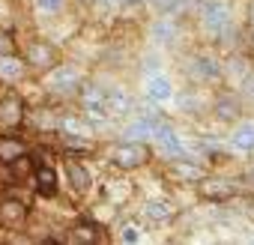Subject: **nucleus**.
Segmentation results:
<instances>
[{"label":"nucleus","instance_id":"obj_7","mask_svg":"<svg viewBox=\"0 0 254 245\" xmlns=\"http://www.w3.org/2000/svg\"><path fill=\"white\" fill-rule=\"evenodd\" d=\"M105 96H108V114L111 120H120V117H129L135 102H132V93L126 90L123 84H105Z\"/></svg>","mask_w":254,"mask_h":245},{"label":"nucleus","instance_id":"obj_2","mask_svg":"<svg viewBox=\"0 0 254 245\" xmlns=\"http://www.w3.org/2000/svg\"><path fill=\"white\" fill-rule=\"evenodd\" d=\"M42 84H45V90H48L51 96L66 99V96H75V93L81 90L84 72H81V66H75V63H60V60H57L51 69H45Z\"/></svg>","mask_w":254,"mask_h":245},{"label":"nucleus","instance_id":"obj_11","mask_svg":"<svg viewBox=\"0 0 254 245\" xmlns=\"http://www.w3.org/2000/svg\"><path fill=\"white\" fill-rule=\"evenodd\" d=\"M21 120H24V102L15 93L0 99V129H15Z\"/></svg>","mask_w":254,"mask_h":245},{"label":"nucleus","instance_id":"obj_15","mask_svg":"<svg viewBox=\"0 0 254 245\" xmlns=\"http://www.w3.org/2000/svg\"><path fill=\"white\" fill-rule=\"evenodd\" d=\"M230 147L239 150V153H254V122L245 120L230 132Z\"/></svg>","mask_w":254,"mask_h":245},{"label":"nucleus","instance_id":"obj_16","mask_svg":"<svg viewBox=\"0 0 254 245\" xmlns=\"http://www.w3.org/2000/svg\"><path fill=\"white\" fill-rule=\"evenodd\" d=\"M239 111H242V105H239V99H236L233 93H224V96L215 99V117H218V120L233 122V120L239 117Z\"/></svg>","mask_w":254,"mask_h":245},{"label":"nucleus","instance_id":"obj_9","mask_svg":"<svg viewBox=\"0 0 254 245\" xmlns=\"http://www.w3.org/2000/svg\"><path fill=\"white\" fill-rule=\"evenodd\" d=\"M24 63L27 66H33V69H51L54 63H57V48L51 45V42H45V39H36L30 48H27V54H24Z\"/></svg>","mask_w":254,"mask_h":245},{"label":"nucleus","instance_id":"obj_27","mask_svg":"<svg viewBox=\"0 0 254 245\" xmlns=\"http://www.w3.org/2000/svg\"><path fill=\"white\" fill-rule=\"evenodd\" d=\"M248 21H251V33H254V3H251V9H248Z\"/></svg>","mask_w":254,"mask_h":245},{"label":"nucleus","instance_id":"obj_17","mask_svg":"<svg viewBox=\"0 0 254 245\" xmlns=\"http://www.w3.org/2000/svg\"><path fill=\"white\" fill-rule=\"evenodd\" d=\"M144 215L150 221H171L174 218V206L168 200H147L144 203Z\"/></svg>","mask_w":254,"mask_h":245},{"label":"nucleus","instance_id":"obj_28","mask_svg":"<svg viewBox=\"0 0 254 245\" xmlns=\"http://www.w3.org/2000/svg\"><path fill=\"white\" fill-rule=\"evenodd\" d=\"M0 15H6V6H3V3H0Z\"/></svg>","mask_w":254,"mask_h":245},{"label":"nucleus","instance_id":"obj_10","mask_svg":"<svg viewBox=\"0 0 254 245\" xmlns=\"http://www.w3.org/2000/svg\"><path fill=\"white\" fill-rule=\"evenodd\" d=\"M150 39H153L156 45H174V42L180 39V24H177V18H174V15H159V18L153 21V27H150Z\"/></svg>","mask_w":254,"mask_h":245},{"label":"nucleus","instance_id":"obj_4","mask_svg":"<svg viewBox=\"0 0 254 245\" xmlns=\"http://www.w3.org/2000/svg\"><path fill=\"white\" fill-rule=\"evenodd\" d=\"M153 144H156V153L162 156V159H168V162H177V159H189V150H186V144H183V138L177 135V129L171 126L168 120H162L159 126L153 129Z\"/></svg>","mask_w":254,"mask_h":245},{"label":"nucleus","instance_id":"obj_14","mask_svg":"<svg viewBox=\"0 0 254 245\" xmlns=\"http://www.w3.org/2000/svg\"><path fill=\"white\" fill-rule=\"evenodd\" d=\"M24 215H27V206L18 203V200H6L0 203V227L6 230H18L24 224Z\"/></svg>","mask_w":254,"mask_h":245},{"label":"nucleus","instance_id":"obj_22","mask_svg":"<svg viewBox=\"0 0 254 245\" xmlns=\"http://www.w3.org/2000/svg\"><path fill=\"white\" fill-rule=\"evenodd\" d=\"M242 96L254 102V72H248V75H245V81H242Z\"/></svg>","mask_w":254,"mask_h":245},{"label":"nucleus","instance_id":"obj_25","mask_svg":"<svg viewBox=\"0 0 254 245\" xmlns=\"http://www.w3.org/2000/svg\"><path fill=\"white\" fill-rule=\"evenodd\" d=\"M93 3H96L102 12H114V9H120V0H93Z\"/></svg>","mask_w":254,"mask_h":245},{"label":"nucleus","instance_id":"obj_19","mask_svg":"<svg viewBox=\"0 0 254 245\" xmlns=\"http://www.w3.org/2000/svg\"><path fill=\"white\" fill-rule=\"evenodd\" d=\"M24 153V144L18 138H9V135H0V162L9 165L12 159H18Z\"/></svg>","mask_w":254,"mask_h":245},{"label":"nucleus","instance_id":"obj_18","mask_svg":"<svg viewBox=\"0 0 254 245\" xmlns=\"http://www.w3.org/2000/svg\"><path fill=\"white\" fill-rule=\"evenodd\" d=\"M66 177L72 180V188H75V191H87L90 183H93V180H90V171L81 168L78 162H69V165H66Z\"/></svg>","mask_w":254,"mask_h":245},{"label":"nucleus","instance_id":"obj_29","mask_svg":"<svg viewBox=\"0 0 254 245\" xmlns=\"http://www.w3.org/2000/svg\"><path fill=\"white\" fill-rule=\"evenodd\" d=\"M81 3H90V0H81Z\"/></svg>","mask_w":254,"mask_h":245},{"label":"nucleus","instance_id":"obj_21","mask_svg":"<svg viewBox=\"0 0 254 245\" xmlns=\"http://www.w3.org/2000/svg\"><path fill=\"white\" fill-rule=\"evenodd\" d=\"M147 3L156 9V15H177L183 9V0H147Z\"/></svg>","mask_w":254,"mask_h":245},{"label":"nucleus","instance_id":"obj_26","mask_svg":"<svg viewBox=\"0 0 254 245\" xmlns=\"http://www.w3.org/2000/svg\"><path fill=\"white\" fill-rule=\"evenodd\" d=\"M144 3H147V0H120V6H126V9H138Z\"/></svg>","mask_w":254,"mask_h":245},{"label":"nucleus","instance_id":"obj_13","mask_svg":"<svg viewBox=\"0 0 254 245\" xmlns=\"http://www.w3.org/2000/svg\"><path fill=\"white\" fill-rule=\"evenodd\" d=\"M33 183H36V191L42 197H57L60 185H57V171L51 165H36L33 168Z\"/></svg>","mask_w":254,"mask_h":245},{"label":"nucleus","instance_id":"obj_12","mask_svg":"<svg viewBox=\"0 0 254 245\" xmlns=\"http://www.w3.org/2000/svg\"><path fill=\"white\" fill-rule=\"evenodd\" d=\"M24 75H27V63H24V57H18L15 51H12V54H0V81L18 84Z\"/></svg>","mask_w":254,"mask_h":245},{"label":"nucleus","instance_id":"obj_6","mask_svg":"<svg viewBox=\"0 0 254 245\" xmlns=\"http://www.w3.org/2000/svg\"><path fill=\"white\" fill-rule=\"evenodd\" d=\"M147 159H150V150L144 147V141H123V144L114 147V153H111V162H114L117 168H123V171L141 168V165H147Z\"/></svg>","mask_w":254,"mask_h":245},{"label":"nucleus","instance_id":"obj_5","mask_svg":"<svg viewBox=\"0 0 254 245\" xmlns=\"http://www.w3.org/2000/svg\"><path fill=\"white\" fill-rule=\"evenodd\" d=\"M186 75H189L194 84H215V81H221L224 69H221V63H218L215 57H209V54H191V57L186 60Z\"/></svg>","mask_w":254,"mask_h":245},{"label":"nucleus","instance_id":"obj_3","mask_svg":"<svg viewBox=\"0 0 254 245\" xmlns=\"http://www.w3.org/2000/svg\"><path fill=\"white\" fill-rule=\"evenodd\" d=\"M81 111H84V120L87 122H108L111 114H108V96H105V84H81Z\"/></svg>","mask_w":254,"mask_h":245},{"label":"nucleus","instance_id":"obj_20","mask_svg":"<svg viewBox=\"0 0 254 245\" xmlns=\"http://www.w3.org/2000/svg\"><path fill=\"white\" fill-rule=\"evenodd\" d=\"M63 6H66V0H33V9L39 12V15H60L63 12Z\"/></svg>","mask_w":254,"mask_h":245},{"label":"nucleus","instance_id":"obj_23","mask_svg":"<svg viewBox=\"0 0 254 245\" xmlns=\"http://www.w3.org/2000/svg\"><path fill=\"white\" fill-rule=\"evenodd\" d=\"M15 51V42L9 33H0V54H12Z\"/></svg>","mask_w":254,"mask_h":245},{"label":"nucleus","instance_id":"obj_24","mask_svg":"<svg viewBox=\"0 0 254 245\" xmlns=\"http://www.w3.org/2000/svg\"><path fill=\"white\" fill-rule=\"evenodd\" d=\"M120 239H123V242H138V239H141V233H138V230H135V227L129 224V227H123Z\"/></svg>","mask_w":254,"mask_h":245},{"label":"nucleus","instance_id":"obj_1","mask_svg":"<svg viewBox=\"0 0 254 245\" xmlns=\"http://www.w3.org/2000/svg\"><path fill=\"white\" fill-rule=\"evenodd\" d=\"M197 24L206 36L224 39L233 27V6L227 0H200L197 6Z\"/></svg>","mask_w":254,"mask_h":245},{"label":"nucleus","instance_id":"obj_8","mask_svg":"<svg viewBox=\"0 0 254 245\" xmlns=\"http://www.w3.org/2000/svg\"><path fill=\"white\" fill-rule=\"evenodd\" d=\"M144 93H147V99H150L153 105H165V102L174 99V84H171L168 75H162V72L156 69V72H147V78H144Z\"/></svg>","mask_w":254,"mask_h":245}]
</instances>
